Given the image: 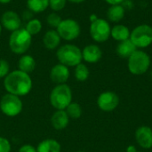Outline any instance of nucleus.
I'll return each mask as SVG.
<instances>
[{"label":"nucleus","instance_id":"nucleus-29","mask_svg":"<svg viewBox=\"0 0 152 152\" xmlns=\"http://www.w3.org/2000/svg\"><path fill=\"white\" fill-rule=\"evenodd\" d=\"M11 145L8 140L0 137V152H10Z\"/></svg>","mask_w":152,"mask_h":152},{"label":"nucleus","instance_id":"nucleus-10","mask_svg":"<svg viewBox=\"0 0 152 152\" xmlns=\"http://www.w3.org/2000/svg\"><path fill=\"white\" fill-rule=\"evenodd\" d=\"M119 104V98L114 92H103L97 99V105L102 110L106 112H110L116 110Z\"/></svg>","mask_w":152,"mask_h":152},{"label":"nucleus","instance_id":"nucleus-8","mask_svg":"<svg viewBox=\"0 0 152 152\" xmlns=\"http://www.w3.org/2000/svg\"><path fill=\"white\" fill-rule=\"evenodd\" d=\"M61 38L66 41H71L77 38L80 35L81 28L79 23L74 19L62 20L59 27L57 28Z\"/></svg>","mask_w":152,"mask_h":152},{"label":"nucleus","instance_id":"nucleus-3","mask_svg":"<svg viewBox=\"0 0 152 152\" xmlns=\"http://www.w3.org/2000/svg\"><path fill=\"white\" fill-rule=\"evenodd\" d=\"M57 59L60 63L67 66V67H76L79 63H81L82 58V51L79 47L75 45L67 44L61 46L56 53Z\"/></svg>","mask_w":152,"mask_h":152},{"label":"nucleus","instance_id":"nucleus-9","mask_svg":"<svg viewBox=\"0 0 152 152\" xmlns=\"http://www.w3.org/2000/svg\"><path fill=\"white\" fill-rule=\"evenodd\" d=\"M0 109L6 116L15 117L20 113L22 110V102L19 96L7 94L4 95L0 101Z\"/></svg>","mask_w":152,"mask_h":152},{"label":"nucleus","instance_id":"nucleus-34","mask_svg":"<svg viewBox=\"0 0 152 152\" xmlns=\"http://www.w3.org/2000/svg\"><path fill=\"white\" fill-rule=\"evenodd\" d=\"M89 19H90V20H91V22H93V21H94V20H96L97 19H98V17L95 15V14H92L90 17H89Z\"/></svg>","mask_w":152,"mask_h":152},{"label":"nucleus","instance_id":"nucleus-32","mask_svg":"<svg viewBox=\"0 0 152 152\" xmlns=\"http://www.w3.org/2000/svg\"><path fill=\"white\" fill-rule=\"evenodd\" d=\"M105 1L110 5H115V4H121V3L124 0H105Z\"/></svg>","mask_w":152,"mask_h":152},{"label":"nucleus","instance_id":"nucleus-5","mask_svg":"<svg viewBox=\"0 0 152 152\" xmlns=\"http://www.w3.org/2000/svg\"><path fill=\"white\" fill-rule=\"evenodd\" d=\"M72 100V93L69 86L66 84L58 85L51 93L50 102L53 108L58 110H63L70 103Z\"/></svg>","mask_w":152,"mask_h":152},{"label":"nucleus","instance_id":"nucleus-2","mask_svg":"<svg viewBox=\"0 0 152 152\" xmlns=\"http://www.w3.org/2000/svg\"><path fill=\"white\" fill-rule=\"evenodd\" d=\"M32 36L25 28H20L12 31L9 37V46L12 53L22 54L26 53L31 45Z\"/></svg>","mask_w":152,"mask_h":152},{"label":"nucleus","instance_id":"nucleus-28","mask_svg":"<svg viewBox=\"0 0 152 152\" xmlns=\"http://www.w3.org/2000/svg\"><path fill=\"white\" fill-rule=\"evenodd\" d=\"M9 74V63L3 59H0V78L5 77Z\"/></svg>","mask_w":152,"mask_h":152},{"label":"nucleus","instance_id":"nucleus-38","mask_svg":"<svg viewBox=\"0 0 152 152\" xmlns=\"http://www.w3.org/2000/svg\"><path fill=\"white\" fill-rule=\"evenodd\" d=\"M79 152H83V151H79Z\"/></svg>","mask_w":152,"mask_h":152},{"label":"nucleus","instance_id":"nucleus-1","mask_svg":"<svg viewBox=\"0 0 152 152\" xmlns=\"http://www.w3.org/2000/svg\"><path fill=\"white\" fill-rule=\"evenodd\" d=\"M4 86L9 94L22 96L30 92L32 81L28 74L18 69L9 73L4 77Z\"/></svg>","mask_w":152,"mask_h":152},{"label":"nucleus","instance_id":"nucleus-25","mask_svg":"<svg viewBox=\"0 0 152 152\" xmlns=\"http://www.w3.org/2000/svg\"><path fill=\"white\" fill-rule=\"evenodd\" d=\"M66 112L69 116V118H71L73 119H77L81 117L82 114V110L81 107L78 103L76 102H71L67 108H66Z\"/></svg>","mask_w":152,"mask_h":152},{"label":"nucleus","instance_id":"nucleus-35","mask_svg":"<svg viewBox=\"0 0 152 152\" xmlns=\"http://www.w3.org/2000/svg\"><path fill=\"white\" fill-rule=\"evenodd\" d=\"M69 1L71 2V3H74V4H80V3H83L86 0H69Z\"/></svg>","mask_w":152,"mask_h":152},{"label":"nucleus","instance_id":"nucleus-36","mask_svg":"<svg viewBox=\"0 0 152 152\" xmlns=\"http://www.w3.org/2000/svg\"><path fill=\"white\" fill-rule=\"evenodd\" d=\"M12 0H0V4H8L10 3Z\"/></svg>","mask_w":152,"mask_h":152},{"label":"nucleus","instance_id":"nucleus-30","mask_svg":"<svg viewBox=\"0 0 152 152\" xmlns=\"http://www.w3.org/2000/svg\"><path fill=\"white\" fill-rule=\"evenodd\" d=\"M19 152H37V150L29 144H25L22 147L20 148Z\"/></svg>","mask_w":152,"mask_h":152},{"label":"nucleus","instance_id":"nucleus-17","mask_svg":"<svg viewBox=\"0 0 152 152\" xmlns=\"http://www.w3.org/2000/svg\"><path fill=\"white\" fill-rule=\"evenodd\" d=\"M130 34H131V31L128 28V27L123 24L115 25L114 27L111 28V31H110V37L118 42H122V41L129 39Z\"/></svg>","mask_w":152,"mask_h":152},{"label":"nucleus","instance_id":"nucleus-14","mask_svg":"<svg viewBox=\"0 0 152 152\" xmlns=\"http://www.w3.org/2000/svg\"><path fill=\"white\" fill-rule=\"evenodd\" d=\"M102 56L101 48L96 45H88L82 51V58L88 63L98 62Z\"/></svg>","mask_w":152,"mask_h":152},{"label":"nucleus","instance_id":"nucleus-24","mask_svg":"<svg viewBox=\"0 0 152 152\" xmlns=\"http://www.w3.org/2000/svg\"><path fill=\"white\" fill-rule=\"evenodd\" d=\"M25 28L31 36H35V35H37L41 31L42 23L38 19H32L27 22Z\"/></svg>","mask_w":152,"mask_h":152},{"label":"nucleus","instance_id":"nucleus-22","mask_svg":"<svg viewBox=\"0 0 152 152\" xmlns=\"http://www.w3.org/2000/svg\"><path fill=\"white\" fill-rule=\"evenodd\" d=\"M27 7L33 13H39L49 7V0H27Z\"/></svg>","mask_w":152,"mask_h":152},{"label":"nucleus","instance_id":"nucleus-13","mask_svg":"<svg viewBox=\"0 0 152 152\" xmlns=\"http://www.w3.org/2000/svg\"><path fill=\"white\" fill-rule=\"evenodd\" d=\"M50 77L52 81L55 84H58V85L65 84V82L69 77V68L61 63L54 65L51 69Z\"/></svg>","mask_w":152,"mask_h":152},{"label":"nucleus","instance_id":"nucleus-12","mask_svg":"<svg viewBox=\"0 0 152 152\" xmlns=\"http://www.w3.org/2000/svg\"><path fill=\"white\" fill-rule=\"evenodd\" d=\"M135 140L143 149L152 148V129L149 126H140L135 132Z\"/></svg>","mask_w":152,"mask_h":152},{"label":"nucleus","instance_id":"nucleus-20","mask_svg":"<svg viewBox=\"0 0 152 152\" xmlns=\"http://www.w3.org/2000/svg\"><path fill=\"white\" fill-rule=\"evenodd\" d=\"M18 67H19V70L28 74L35 69L36 61L31 55H28V54L23 55L19 60Z\"/></svg>","mask_w":152,"mask_h":152},{"label":"nucleus","instance_id":"nucleus-4","mask_svg":"<svg viewBox=\"0 0 152 152\" xmlns=\"http://www.w3.org/2000/svg\"><path fill=\"white\" fill-rule=\"evenodd\" d=\"M127 67L130 73L135 76L142 75L148 71L151 66L149 54L142 50H136L128 59Z\"/></svg>","mask_w":152,"mask_h":152},{"label":"nucleus","instance_id":"nucleus-18","mask_svg":"<svg viewBox=\"0 0 152 152\" xmlns=\"http://www.w3.org/2000/svg\"><path fill=\"white\" fill-rule=\"evenodd\" d=\"M69 120V118L66 111L57 110L53 115L51 118V123L56 130H61V129H64L68 126Z\"/></svg>","mask_w":152,"mask_h":152},{"label":"nucleus","instance_id":"nucleus-33","mask_svg":"<svg viewBox=\"0 0 152 152\" xmlns=\"http://www.w3.org/2000/svg\"><path fill=\"white\" fill-rule=\"evenodd\" d=\"M126 152H139V151H137V150H136V148H135L134 146L130 145V146H128V147H127V149H126Z\"/></svg>","mask_w":152,"mask_h":152},{"label":"nucleus","instance_id":"nucleus-37","mask_svg":"<svg viewBox=\"0 0 152 152\" xmlns=\"http://www.w3.org/2000/svg\"><path fill=\"white\" fill-rule=\"evenodd\" d=\"M1 33H2V25L0 23V36H1Z\"/></svg>","mask_w":152,"mask_h":152},{"label":"nucleus","instance_id":"nucleus-26","mask_svg":"<svg viewBox=\"0 0 152 152\" xmlns=\"http://www.w3.org/2000/svg\"><path fill=\"white\" fill-rule=\"evenodd\" d=\"M61 20H62V19L61 18V16L58 15V14L55 13V12L50 13V14L47 16V18H46V22H47V24H48L50 27H52V28H56L59 27V25L61 24Z\"/></svg>","mask_w":152,"mask_h":152},{"label":"nucleus","instance_id":"nucleus-11","mask_svg":"<svg viewBox=\"0 0 152 152\" xmlns=\"http://www.w3.org/2000/svg\"><path fill=\"white\" fill-rule=\"evenodd\" d=\"M1 25L9 31H15L20 28L21 19L20 15L13 11H6L1 17Z\"/></svg>","mask_w":152,"mask_h":152},{"label":"nucleus","instance_id":"nucleus-7","mask_svg":"<svg viewBox=\"0 0 152 152\" xmlns=\"http://www.w3.org/2000/svg\"><path fill=\"white\" fill-rule=\"evenodd\" d=\"M111 27L108 20L98 18L96 20L91 22L90 36L97 43H104L110 37Z\"/></svg>","mask_w":152,"mask_h":152},{"label":"nucleus","instance_id":"nucleus-15","mask_svg":"<svg viewBox=\"0 0 152 152\" xmlns=\"http://www.w3.org/2000/svg\"><path fill=\"white\" fill-rule=\"evenodd\" d=\"M136 50H137V47L130 40V38L127 40L119 42L116 48L118 55L123 59H128Z\"/></svg>","mask_w":152,"mask_h":152},{"label":"nucleus","instance_id":"nucleus-23","mask_svg":"<svg viewBox=\"0 0 152 152\" xmlns=\"http://www.w3.org/2000/svg\"><path fill=\"white\" fill-rule=\"evenodd\" d=\"M89 69L88 68L83 64V63H79L78 65L76 66L75 69V77L77 81L80 82H84L86 81L88 77H89Z\"/></svg>","mask_w":152,"mask_h":152},{"label":"nucleus","instance_id":"nucleus-31","mask_svg":"<svg viewBox=\"0 0 152 152\" xmlns=\"http://www.w3.org/2000/svg\"><path fill=\"white\" fill-rule=\"evenodd\" d=\"M32 16H33V12H30L29 10L25 11V12L22 13V19H23V20H28V21L33 19V18H32Z\"/></svg>","mask_w":152,"mask_h":152},{"label":"nucleus","instance_id":"nucleus-6","mask_svg":"<svg viewBox=\"0 0 152 152\" xmlns=\"http://www.w3.org/2000/svg\"><path fill=\"white\" fill-rule=\"evenodd\" d=\"M130 40L138 48H146L152 44V27L142 24L135 27L130 34Z\"/></svg>","mask_w":152,"mask_h":152},{"label":"nucleus","instance_id":"nucleus-21","mask_svg":"<svg viewBox=\"0 0 152 152\" xmlns=\"http://www.w3.org/2000/svg\"><path fill=\"white\" fill-rule=\"evenodd\" d=\"M61 145L60 143L52 139H47L41 142L37 149V152H60Z\"/></svg>","mask_w":152,"mask_h":152},{"label":"nucleus","instance_id":"nucleus-16","mask_svg":"<svg viewBox=\"0 0 152 152\" xmlns=\"http://www.w3.org/2000/svg\"><path fill=\"white\" fill-rule=\"evenodd\" d=\"M61 38L59 33L57 32V30L50 29L45 34V36L43 37V43L46 49L54 50L59 46V45L61 43Z\"/></svg>","mask_w":152,"mask_h":152},{"label":"nucleus","instance_id":"nucleus-27","mask_svg":"<svg viewBox=\"0 0 152 152\" xmlns=\"http://www.w3.org/2000/svg\"><path fill=\"white\" fill-rule=\"evenodd\" d=\"M67 0H49V6L54 12L62 10L66 5Z\"/></svg>","mask_w":152,"mask_h":152},{"label":"nucleus","instance_id":"nucleus-19","mask_svg":"<svg viewBox=\"0 0 152 152\" xmlns=\"http://www.w3.org/2000/svg\"><path fill=\"white\" fill-rule=\"evenodd\" d=\"M125 8L121 4L110 5L107 11V18L111 22H118L125 17Z\"/></svg>","mask_w":152,"mask_h":152}]
</instances>
